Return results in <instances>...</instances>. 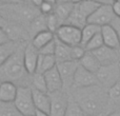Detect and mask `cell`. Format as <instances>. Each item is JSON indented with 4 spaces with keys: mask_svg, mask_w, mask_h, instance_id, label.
Segmentation results:
<instances>
[{
    "mask_svg": "<svg viewBox=\"0 0 120 116\" xmlns=\"http://www.w3.org/2000/svg\"><path fill=\"white\" fill-rule=\"evenodd\" d=\"M71 95L80 104L86 116L106 115L109 111V90L97 85L89 88L73 89Z\"/></svg>",
    "mask_w": 120,
    "mask_h": 116,
    "instance_id": "obj_1",
    "label": "cell"
},
{
    "mask_svg": "<svg viewBox=\"0 0 120 116\" xmlns=\"http://www.w3.org/2000/svg\"><path fill=\"white\" fill-rule=\"evenodd\" d=\"M26 43H23L19 50L5 62L0 64V79L2 82L19 83V87H31L32 75L27 73L24 66V50Z\"/></svg>",
    "mask_w": 120,
    "mask_h": 116,
    "instance_id": "obj_2",
    "label": "cell"
},
{
    "mask_svg": "<svg viewBox=\"0 0 120 116\" xmlns=\"http://www.w3.org/2000/svg\"><path fill=\"white\" fill-rule=\"evenodd\" d=\"M1 18L29 27L30 23L41 13L39 8L32 3H16V4H0Z\"/></svg>",
    "mask_w": 120,
    "mask_h": 116,
    "instance_id": "obj_3",
    "label": "cell"
},
{
    "mask_svg": "<svg viewBox=\"0 0 120 116\" xmlns=\"http://www.w3.org/2000/svg\"><path fill=\"white\" fill-rule=\"evenodd\" d=\"M15 106L23 116H35L37 109L33 98V90L31 87H19L18 94L14 101Z\"/></svg>",
    "mask_w": 120,
    "mask_h": 116,
    "instance_id": "obj_4",
    "label": "cell"
},
{
    "mask_svg": "<svg viewBox=\"0 0 120 116\" xmlns=\"http://www.w3.org/2000/svg\"><path fill=\"white\" fill-rule=\"evenodd\" d=\"M96 76L98 78L99 85L105 89H111L118 81H120V61L116 63L101 66Z\"/></svg>",
    "mask_w": 120,
    "mask_h": 116,
    "instance_id": "obj_5",
    "label": "cell"
},
{
    "mask_svg": "<svg viewBox=\"0 0 120 116\" xmlns=\"http://www.w3.org/2000/svg\"><path fill=\"white\" fill-rule=\"evenodd\" d=\"M0 27L12 41L23 43V42H27V39L31 38L27 27L20 23L13 22V21L6 20L4 18H0Z\"/></svg>",
    "mask_w": 120,
    "mask_h": 116,
    "instance_id": "obj_6",
    "label": "cell"
},
{
    "mask_svg": "<svg viewBox=\"0 0 120 116\" xmlns=\"http://www.w3.org/2000/svg\"><path fill=\"white\" fill-rule=\"evenodd\" d=\"M55 36L58 40L68 44V46H81L82 29L70 24H62L55 33Z\"/></svg>",
    "mask_w": 120,
    "mask_h": 116,
    "instance_id": "obj_7",
    "label": "cell"
},
{
    "mask_svg": "<svg viewBox=\"0 0 120 116\" xmlns=\"http://www.w3.org/2000/svg\"><path fill=\"white\" fill-rule=\"evenodd\" d=\"M116 18L113 11L112 5H100L93 14L90 16L87 19V23H92V24H96L99 27H104V25L111 24L113 20Z\"/></svg>",
    "mask_w": 120,
    "mask_h": 116,
    "instance_id": "obj_8",
    "label": "cell"
},
{
    "mask_svg": "<svg viewBox=\"0 0 120 116\" xmlns=\"http://www.w3.org/2000/svg\"><path fill=\"white\" fill-rule=\"evenodd\" d=\"M79 66L78 61H65V62H59L57 63V69H58L60 76L63 81V90H71L73 89L74 85V77L77 69Z\"/></svg>",
    "mask_w": 120,
    "mask_h": 116,
    "instance_id": "obj_9",
    "label": "cell"
},
{
    "mask_svg": "<svg viewBox=\"0 0 120 116\" xmlns=\"http://www.w3.org/2000/svg\"><path fill=\"white\" fill-rule=\"evenodd\" d=\"M99 85V81H98L96 74L87 71L86 69H84L83 66H81L79 64L78 69H77L76 73H75L73 89L89 88V87H93V85Z\"/></svg>",
    "mask_w": 120,
    "mask_h": 116,
    "instance_id": "obj_10",
    "label": "cell"
},
{
    "mask_svg": "<svg viewBox=\"0 0 120 116\" xmlns=\"http://www.w3.org/2000/svg\"><path fill=\"white\" fill-rule=\"evenodd\" d=\"M51 100H52V106H51V116H65L66 109L68 104V97L70 95L65 93L64 90L62 91L51 93Z\"/></svg>",
    "mask_w": 120,
    "mask_h": 116,
    "instance_id": "obj_11",
    "label": "cell"
},
{
    "mask_svg": "<svg viewBox=\"0 0 120 116\" xmlns=\"http://www.w3.org/2000/svg\"><path fill=\"white\" fill-rule=\"evenodd\" d=\"M39 56V50L36 49L31 42H29L24 50V66L30 75H34L37 72Z\"/></svg>",
    "mask_w": 120,
    "mask_h": 116,
    "instance_id": "obj_12",
    "label": "cell"
},
{
    "mask_svg": "<svg viewBox=\"0 0 120 116\" xmlns=\"http://www.w3.org/2000/svg\"><path fill=\"white\" fill-rule=\"evenodd\" d=\"M93 53L98 58L101 66L116 63V62L120 61V50L109 48L106 46H103L102 48L94 51Z\"/></svg>",
    "mask_w": 120,
    "mask_h": 116,
    "instance_id": "obj_13",
    "label": "cell"
},
{
    "mask_svg": "<svg viewBox=\"0 0 120 116\" xmlns=\"http://www.w3.org/2000/svg\"><path fill=\"white\" fill-rule=\"evenodd\" d=\"M44 76H45L46 85H48V91L50 94L63 90V81L57 69V66L52 70L44 73Z\"/></svg>",
    "mask_w": 120,
    "mask_h": 116,
    "instance_id": "obj_14",
    "label": "cell"
},
{
    "mask_svg": "<svg viewBox=\"0 0 120 116\" xmlns=\"http://www.w3.org/2000/svg\"><path fill=\"white\" fill-rule=\"evenodd\" d=\"M101 35H102V38H103L104 46L112 49H116V50H120L119 35L112 24H108L102 27Z\"/></svg>",
    "mask_w": 120,
    "mask_h": 116,
    "instance_id": "obj_15",
    "label": "cell"
},
{
    "mask_svg": "<svg viewBox=\"0 0 120 116\" xmlns=\"http://www.w3.org/2000/svg\"><path fill=\"white\" fill-rule=\"evenodd\" d=\"M33 90V98L35 102V107L37 111L45 112L50 114L51 112V106H52V100H51L50 93L45 92H40L37 90Z\"/></svg>",
    "mask_w": 120,
    "mask_h": 116,
    "instance_id": "obj_16",
    "label": "cell"
},
{
    "mask_svg": "<svg viewBox=\"0 0 120 116\" xmlns=\"http://www.w3.org/2000/svg\"><path fill=\"white\" fill-rule=\"evenodd\" d=\"M18 85L14 82L4 81L0 85V101L1 102H14L18 94Z\"/></svg>",
    "mask_w": 120,
    "mask_h": 116,
    "instance_id": "obj_17",
    "label": "cell"
},
{
    "mask_svg": "<svg viewBox=\"0 0 120 116\" xmlns=\"http://www.w3.org/2000/svg\"><path fill=\"white\" fill-rule=\"evenodd\" d=\"M79 64H80L81 66H83L84 69H86L87 71L94 73V74H96V73L99 71V69L101 68V63H100V61L98 60V58L94 55V53L87 52V51L85 52L84 56L80 59Z\"/></svg>",
    "mask_w": 120,
    "mask_h": 116,
    "instance_id": "obj_18",
    "label": "cell"
},
{
    "mask_svg": "<svg viewBox=\"0 0 120 116\" xmlns=\"http://www.w3.org/2000/svg\"><path fill=\"white\" fill-rule=\"evenodd\" d=\"M64 24H70V25H73V27H79V29H83L87 24V19L81 13V11L79 10L78 5L76 3H75L74 8H73L68 19L66 20V22Z\"/></svg>",
    "mask_w": 120,
    "mask_h": 116,
    "instance_id": "obj_19",
    "label": "cell"
},
{
    "mask_svg": "<svg viewBox=\"0 0 120 116\" xmlns=\"http://www.w3.org/2000/svg\"><path fill=\"white\" fill-rule=\"evenodd\" d=\"M29 30L30 36H31V39L36 36L37 34L41 33L43 31H48V23H46V16L45 15L40 14L39 16H37L27 27Z\"/></svg>",
    "mask_w": 120,
    "mask_h": 116,
    "instance_id": "obj_20",
    "label": "cell"
},
{
    "mask_svg": "<svg viewBox=\"0 0 120 116\" xmlns=\"http://www.w3.org/2000/svg\"><path fill=\"white\" fill-rule=\"evenodd\" d=\"M23 43H26V42H23ZM23 43L10 41L5 44H0V64L5 62L10 57H12Z\"/></svg>",
    "mask_w": 120,
    "mask_h": 116,
    "instance_id": "obj_21",
    "label": "cell"
},
{
    "mask_svg": "<svg viewBox=\"0 0 120 116\" xmlns=\"http://www.w3.org/2000/svg\"><path fill=\"white\" fill-rule=\"evenodd\" d=\"M56 66H57V59L55 57V55H41L40 54L39 60H38V66H37V72L36 73L44 74L48 71L55 68Z\"/></svg>",
    "mask_w": 120,
    "mask_h": 116,
    "instance_id": "obj_22",
    "label": "cell"
},
{
    "mask_svg": "<svg viewBox=\"0 0 120 116\" xmlns=\"http://www.w3.org/2000/svg\"><path fill=\"white\" fill-rule=\"evenodd\" d=\"M55 37H56L55 34L48 30V31H43V32H41V33L37 34L36 36H34L31 39V43L33 44L36 49L40 50V49H42L44 46L50 43L52 40H54Z\"/></svg>",
    "mask_w": 120,
    "mask_h": 116,
    "instance_id": "obj_23",
    "label": "cell"
},
{
    "mask_svg": "<svg viewBox=\"0 0 120 116\" xmlns=\"http://www.w3.org/2000/svg\"><path fill=\"white\" fill-rule=\"evenodd\" d=\"M71 49L72 46H68V44L61 42L56 38V52H55V57L57 59V63L59 62H65L72 60V55H71Z\"/></svg>",
    "mask_w": 120,
    "mask_h": 116,
    "instance_id": "obj_24",
    "label": "cell"
},
{
    "mask_svg": "<svg viewBox=\"0 0 120 116\" xmlns=\"http://www.w3.org/2000/svg\"><path fill=\"white\" fill-rule=\"evenodd\" d=\"M74 5L75 3H73V2H70V3H57L55 5L54 13L59 18L62 24H64L66 22V20L68 19L73 8H74Z\"/></svg>",
    "mask_w": 120,
    "mask_h": 116,
    "instance_id": "obj_25",
    "label": "cell"
},
{
    "mask_svg": "<svg viewBox=\"0 0 120 116\" xmlns=\"http://www.w3.org/2000/svg\"><path fill=\"white\" fill-rule=\"evenodd\" d=\"M101 32V27L92 23H87L82 29V39H81V46L84 48L85 44L92 39L95 35Z\"/></svg>",
    "mask_w": 120,
    "mask_h": 116,
    "instance_id": "obj_26",
    "label": "cell"
},
{
    "mask_svg": "<svg viewBox=\"0 0 120 116\" xmlns=\"http://www.w3.org/2000/svg\"><path fill=\"white\" fill-rule=\"evenodd\" d=\"M31 88L34 89V90H37V91H40V92L49 93L48 85H46V80H45V76H44V74H41V73H35L34 75H32Z\"/></svg>",
    "mask_w": 120,
    "mask_h": 116,
    "instance_id": "obj_27",
    "label": "cell"
},
{
    "mask_svg": "<svg viewBox=\"0 0 120 116\" xmlns=\"http://www.w3.org/2000/svg\"><path fill=\"white\" fill-rule=\"evenodd\" d=\"M65 116H86L84 111L80 107V104L76 101V99L72 95H70V97H68V104Z\"/></svg>",
    "mask_w": 120,
    "mask_h": 116,
    "instance_id": "obj_28",
    "label": "cell"
},
{
    "mask_svg": "<svg viewBox=\"0 0 120 116\" xmlns=\"http://www.w3.org/2000/svg\"><path fill=\"white\" fill-rule=\"evenodd\" d=\"M76 4L78 5L79 10L81 11V13L84 15L86 19H89L90 16L100 6V4L94 2L93 0H85V1L80 2V3H76Z\"/></svg>",
    "mask_w": 120,
    "mask_h": 116,
    "instance_id": "obj_29",
    "label": "cell"
},
{
    "mask_svg": "<svg viewBox=\"0 0 120 116\" xmlns=\"http://www.w3.org/2000/svg\"><path fill=\"white\" fill-rule=\"evenodd\" d=\"M0 116H23L14 102L0 101Z\"/></svg>",
    "mask_w": 120,
    "mask_h": 116,
    "instance_id": "obj_30",
    "label": "cell"
},
{
    "mask_svg": "<svg viewBox=\"0 0 120 116\" xmlns=\"http://www.w3.org/2000/svg\"><path fill=\"white\" fill-rule=\"evenodd\" d=\"M103 46H104V41H103V38H102L101 32H100V33H98L97 35L94 36V37L85 44L84 49H85V51H87V52H94V51L102 48Z\"/></svg>",
    "mask_w": 120,
    "mask_h": 116,
    "instance_id": "obj_31",
    "label": "cell"
},
{
    "mask_svg": "<svg viewBox=\"0 0 120 116\" xmlns=\"http://www.w3.org/2000/svg\"><path fill=\"white\" fill-rule=\"evenodd\" d=\"M46 23H48V30L51 32H53L54 34L56 33L57 30L62 25L61 21L59 20V18L56 16L55 13L46 16Z\"/></svg>",
    "mask_w": 120,
    "mask_h": 116,
    "instance_id": "obj_32",
    "label": "cell"
},
{
    "mask_svg": "<svg viewBox=\"0 0 120 116\" xmlns=\"http://www.w3.org/2000/svg\"><path fill=\"white\" fill-rule=\"evenodd\" d=\"M85 49L82 46H72L71 49V55H72V60L74 61H80V59L84 56L85 54Z\"/></svg>",
    "mask_w": 120,
    "mask_h": 116,
    "instance_id": "obj_33",
    "label": "cell"
},
{
    "mask_svg": "<svg viewBox=\"0 0 120 116\" xmlns=\"http://www.w3.org/2000/svg\"><path fill=\"white\" fill-rule=\"evenodd\" d=\"M55 52H56V37L50 43L39 50V53L41 55H55Z\"/></svg>",
    "mask_w": 120,
    "mask_h": 116,
    "instance_id": "obj_34",
    "label": "cell"
},
{
    "mask_svg": "<svg viewBox=\"0 0 120 116\" xmlns=\"http://www.w3.org/2000/svg\"><path fill=\"white\" fill-rule=\"evenodd\" d=\"M55 5H56V4H53V3H50V2L43 1L41 5L39 6V11H40V13H41L42 15H45V16H48V15L53 14V13H54Z\"/></svg>",
    "mask_w": 120,
    "mask_h": 116,
    "instance_id": "obj_35",
    "label": "cell"
},
{
    "mask_svg": "<svg viewBox=\"0 0 120 116\" xmlns=\"http://www.w3.org/2000/svg\"><path fill=\"white\" fill-rule=\"evenodd\" d=\"M113 11H114V14L117 18H120V0H115L114 3L112 4Z\"/></svg>",
    "mask_w": 120,
    "mask_h": 116,
    "instance_id": "obj_36",
    "label": "cell"
},
{
    "mask_svg": "<svg viewBox=\"0 0 120 116\" xmlns=\"http://www.w3.org/2000/svg\"><path fill=\"white\" fill-rule=\"evenodd\" d=\"M10 41H12V40L10 39V37L6 35V33L3 30L0 29V44H5Z\"/></svg>",
    "mask_w": 120,
    "mask_h": 116,
    "instance_id": "obj_37",
    "label": "cell"
},
{
    "mask_svg": "<svg viewBox=\"0 0 120 116\" xmlns=\"http://www.w3.org/2000/svg\"><path fill=\"white\" fill-rule=\"evenodd\" d=\"M111 24L115 27V30L117 31V33H118V35H119V38H120V18H117L116 17Z\"/></svg>",
    "mask_w": 120,
    "mask_h": 116,
    "instance_id": "obj_38",
    "label": "cell"
},
{
    "mask_svg": "<svg viewBox=\"0 0 120 116\" xmlns=\"http://www.w3.org/2000/svg\"><path fill=\"white\" fill-rule=\"evenodd\" d=\"M94 2H96V3L100 4V5H105V4H108V5H112L113 3H114L115 0H93Z\"/></svg>",
    "mask_w": 120,
    "mask_h": 116,
    "instance_id": "obj_39",
    "label": "cell"
},
{
    "mask_svg": "<svg viewBox=\"0 0 120 116\" xmlns=\"http://www.w3.org/2000/svg\"><path fill=\"white\" fill-rule=\"evenodd\" d=\"M21 3V0H0V4H16Z\"/></svg>",
    "mask_w": 120,
    "mask_h": 116,
    "instance_id": "obj_40",
    "label": "cell"
},
{
    "mask_svg": "<svg viewBox=\"0 0 120 116\" xmlns=\"http://www.w3.org/2000/svg\"><path fill=\"white\" fill-rule=\"evenodd\" d=\"M42 2H43V0H31V3L33 4V5L37 6V8H39V6L41 5Z\"/></svg>",
    "mask_w": 120,
    "mask_h": 116,
    "instance_id": "obj_41",
    "label": "cell"
},
{
    "mask_svg": "<svg viewBox=\"0 0 120 116\" xmlns=\"http://www.w3.org/2000/svg\"><path fill=\"white\" fill-rule=\"evenodd\" d=\"M36 116H51L49 113H45V112H41V111H37L36 112Z\"/></svg>",
    "mask_w": 120,
    "mask_h": 116,
    "instance_id": "obj_42",
    "label": "cell"
},
{
    "mask_svg": "<svg viewBox=\"0 0 120 116\" xmlns=\"http://www.w3.org/2000/svg\"><path fill=\"white\" fill-rule=\"evenodd\" d=\"M105 116H120V111H115V112L109 113V114Z\"/></svg>",
    "mask_w": 120,
    "mask_h": 116,
    "instance_id": "obj_43",
    "label": "cell"
},
{
    "mask_svg": "<svg viewBox=\"0 0 120 116\" xmlns=\"http://www.w3.org/2000/svg\"><path fill=\"white\" fill-rule=\"evenodd\" d=\"M70 2H73V0H57V3H70Z\"/></svg>",
    "mask_w": 120,
    "mask_h": 116,
    "instance_id": "obj_44",
    "label": "cell"
},
{
    "mask_svg": "<svg viewBox=\"0 0 120 116\" xmlns=\"http://www.w3.org/2000/svg\"><path fill=\"white\" fill-rule=\"evenodd\" d=\"M45 2H50V3H53V4H57V0H43Z\"/></svg>",
    "mask_w": 120,
    "mask_h": 116,
    "instance_id": "obj_45",
    "label": "cell"
},
{
    "mask_svg": "<svg viewBox=\"0 0 120 116\" xmlns=\"http://www.w3.org/2000/svg\"><path fill=\"white\" fill-rule=\"evenodd\" d=\"M83 1H85V0H73L74 3H80V2H83Z\"/></svg>",
    "mask_w": 120,
    "mask_h": 116,
    "instance_id": "obj_46",
    "label": "cell"
},
{
    "mask_svg": "<svg viewBox=\"0 0 120 116\" xmlns=\"http://www.w3.org/2000/svg\"><path fill=\"white\" fill-rule=\"evenodd\" d=\"M21 2H23V3H31V0H21Z\"/></svg>",
    "mask_w": 120,
    "mask_h": 116,
    "instance_id": "obj_47",
    "label": "cell"
},
{
    "mask_svg": "<svg viewBox=\"0 0 120 116\" xmlns=\"http://www.w3.org/2000/svg\"><path fill=\"white\" fill-rule=\"evenodd\" d=\"M100 116H105V115H100Z\"/></svg>",
    "mask_w": 120,
    "mask_h": 116,
    "instance_id": "obj_48",
    "label": "cell"
},
{
    "mask_svg": "<svg viewBox=\"0 0 120 116\" xmlns=\"http://www.w3.org/2000/svg\"><path fill=\"white\" fill-rule=\"evenodd\" d=\"M35 116H36V115H35Z\"/></svg>",
    "mask_w": 120,
    "mask_h": 116,
    "instance_id": "obj_49",
    "label": "cell"
}]
</instances>
